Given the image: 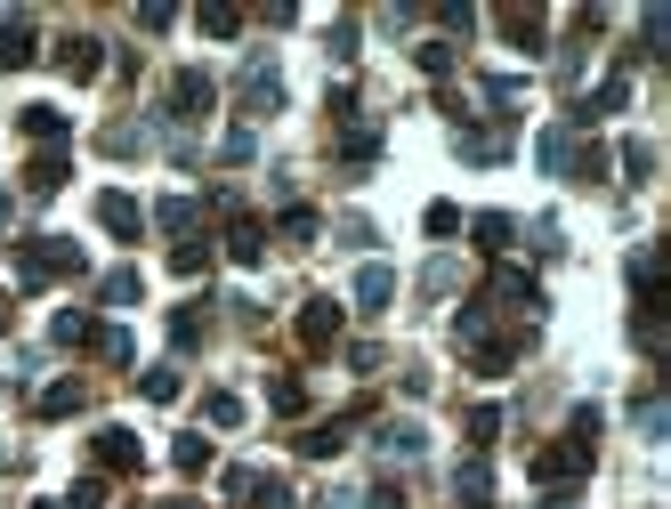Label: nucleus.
I'll use <instances>...</instances> for the list:
<instances>
[{"label": "nucleus", "mask_w": 671, "mask_h": 509, "mask_svg": "<svg viewBox=\"0 0 671 509\" xmlns=\"http://www.w3.org/2000/svg\"><path fill=\"white\" fill-rule=\"evenodd\" d=\"M90 259H81V242L73 235H33V242H16V292H49L57 275H81Z\"/></svg>", "instance_id": "f257e3e1"}, {"label": "nucleus", "mask_w": 671, "mask_h": 509, "mask_svg": "<svg viewBox=\"0 0 671 509\" xmlns=\"http://www.w3.org/2000/svg\"><path fill=\"white\" fill-rule=\"evenodd\" d=\"M235 97H243V130H251V121H268V114L283 106V66H275V57H251Z\"/></svg>", "instance_id": "f03ea898"}, {"label": "nucleus", "mask_w": 671, "mask_h": 509, "mask_svg": "<svg viewBox=\"0 0 671 509\" xmlns=\"http://www.w3.org/2000/svg\"><path fill=\"white\" fill-rule=\"evenodd\" d=\"M211 106H219V81L202 73V66H187V73H170V114H162V121H170V130H187V121H202V114H211Z\"/></svg>", "instance_id": "7ed1b4c3"}, {"label": "nucleus", "mask_w": 671, "mask_h": 509, "mask_svg": "<svg viewBox=\"0 0 671 509\" xmlns=\"http://www.w3.org/2000/svg\"><path fill=\"white\" fill-rule=\"evenodd\" d=\"M90 453H97V470H106V477H138V470H146V453H138L130 429H97Z\"/></svg>", "instance_id": "20e7f679"}, {"label": "nucleus", "mask_w": 671, "mask_h": 509, "mask_svg": "<svg viewBox=\"0 0 671 509\" xmlns=\"http://www.w3.org/2000/svg\"><path fill=\"white\" fill-rule=\"evenodd\" d=\"M623 106H632V81H623V73H607V81H599L591 97H575V114H566V121H575V130H591V121L623 114Z\"/></svg>", "instance_id": "39448f33"}, {"label": "nucleus", "mask_w": 671, "mask_h": 509, "mask_svg": "<svg viewBox=\"0 0 671 509\" xmlns=\"http://www.w3.org/2000/svg\"><path fill=\"white\" fill-rule=\"evenodd\" d=\"M292 332H299V348H308V356H323V348L340 340V299H308Z\"/></svg>", "instance_id": "423d86ee"}, {"label": "nucleus", "mask_w": 671, "mask_h": 509, "mask_svg": "<svg viewBox=\"0 0 671 509\" xmlns=\"http://www.w3.org/2000/svg\"><path fill=\"white\" fill-rule=\"evenodd\" d=\"M97 66H106V40H90V33L57 40V73H66V81H97Z\"/></svg>", "instance_id": "0eeeda50"}, {"label": "nucleus", "mask_w": 671, "mask_h": 509, "mask_svg": "<svg viewBox=\"0 0 671 509\" xmlns=\"http://www.w3.org/2000/svg\"><path fill=\"white\" fill-rule=\"evenodd\" d=\"M66 178H73V162H66V146H40V154L25 162V194H33V202H49L57 187H66Z\"/></svg>", "instance_id": "6e6552de"}, {"label": "nucleus", "mask_w": 671, "mask_h": 509, "mask_svg": "<svg viewBox=\"0 0 671 509\" xmlns=\"http://www.w3.org/2000/svg\"><path fill=\"white\" fill-rule=\"evenodd\" d=\"M97 227H106L114 242H138L146 235V211H138L130 194H97Z\"/></svg>", "instance_id": "1a4fd4ad"}, {"label": "nucleus", "mask_w": 671, "mask_h": 509, "mask_svg": "<svg viewBox=\"0 0 671 509\" xmlns=\"http://www.w3.org/2000/svg\"><path fill=\"white\" fill-rule=\"evenodd\" d=\"M380 461H421L429 453V429H421V421H380Z\"/></svg>", "instance_id": "9d476101"}, {"label": "nucleus", "mask_w": 671, "mask_h": 509, "mask_svg": "<svg viewBox=\"0 0 671 509\" xmlns=\"http://www.w3.org/2000/svg\"><path fill=\"white\" fill-rule=\"evenodd\" d=\"M356 421H364V404H356V413H332V421H316V429L299 437V453H308V461H332L340 445H349V429H356Z\"/></svg>", "instance_id": "9b49d317"}, {"label": "nucleus", "mask_w": 671, "mask_h": 509, "mask_svg": "<svg viewBox=\"0 0 671 509\" xmlns=\"http://www.w3.org/2000/svg\"><path fill=\"white\" fill-rule=\"evenodd\" d=\"M389 299H397V268H380V259H364V268H356V308H364V316H380V308H389Z\"/></svg>", "instance_id": "f8f14e48"}, {"label": "nucleus", "mask_w": 671, "mask_h": 509, "mask_svg": "<svg viewBox=\"0 0 671 509\" xmlns=\"http://www.w3.org/2000/svg\"><path fill=\"white\" fill-rule=\"evenodd\" d=\"M33 57H40V40H33V16H0V66H33Z\"/></svg>", "instance_id": "ddd939ff"}, {"label": "nucleus", "mask_w": 671, "mask_h": 509, "mask_svg": "<svg viewBox=\"0 0 671 509\" xmlns=\"http://www.w3.org/2000/svg\"><path fill=\"white\" fill-rule=\"evenodd\" d=\"M16 130H25L33 146H66V130H73V121L57 114V106H25V114H16Z\"/></svg>", "instance_id": "4468645a"}, {"label": "nucleus", "mask_w": 671, "mask_h": 509, "mask_svg": "<svg viewBox=\"0 0 671 509\" xmlns=\"http://www.w3.org/2000/svg\"><path fill=\"white\" fill-rule=\"evenodd\" d=\"M227 259H235V268H259V259H268V227H259V218H235V227H227Z\"/></svg>", "instance_id": "2eb2a0df"}, {"label": "nucleus", "mask_w": 671, "mask_h": 509, "mask_svg": "<svg viewBox=\"0 0 671 509\" xmlns=\"http://www.w3.org/2000/svg\"><path fill=\"white\" fill-rule=\"evenodd\" d=\"M81 404H90V389H81V380H49V389H40V421H73Z\"/></svg>", "instance_id": "dca6fc26"}, {"label": "nucleus", "mask_w": 671, "mask_h": 509, "mask_svg": "<svg viewBox=\"0 0 671 509\" xmlns=\"http://www.w3.org/2000/svg\"><path fill=\"white\" fill-rule=\"evenodd\" d=\"M494 299H510V308H542V283L526 268H494Z\"/></svg>", "instance_id": "f3484780"}, {"label": "nucleus", "mask_w": 671, "mask_h": 509, "mask_svg": "<svg viewBox=\"0 0 671 509\" xmlns=\"http://www.w3.org/2000/svg\"><path fill=\"white\" fill-rule=\"evenodd\" d=\"M380 154V121H340V162H373Z\"/></svg>", "instance_id": "a211bd4d"}, {"label": "nucleus", "mask_w": 671, "mask_h": 509, "mask_svg": "<svg viewBox=\"0 0 671 509\" xmlns=\"http://www.w3.org/2000/svg\"><path fill=\"white\" fill-rule=\"evenodd\" d=\"M202 332H211V299H195V308L170 316V348H202Z\"/></svg>", "instance_id": "6ab92c4d"}, {"label": "nucleus", "mask_w": 671, "mask_h": 509, "mask_svg": "<svg viewBox=\"0 0 671 509\" xmlns=\"http://www.w3.org/2000/svg\"><path fill=\"white\" fill-rule=\"evenodd\" d=\"M195 218H202V202H195V194H170V202H154V227H170V235H195Z\"/></svg>", "instance_id": "aec40b11"}, {"label": "nucleus", "mask_w": 671, "mask_h": 509, "mask_svg": "<svg viewBox=\"0 0 671 509\" xmlns=\"http://www.w3.org/2000/svg\"><path fill=\"white\" fill-rule=\"evenodd\" d=\"M470 235H478V251H485V259H502V251H510V235H518V227H510V218H502V211H485V218H470Z\"/></svg>", "instance_id": "412c9836"}, {"label": "nucleus", "mask_w": 671, "mask_h": 509, "mask_svg": "<svg viewBox=\"0 0 671 509\" xmlns=\"http://www.w3.org/2000/svg\"><path fill=\"white\" fill-rule=\"evenodd\" d=\"M502 33H510L526 57H542V16L534 9H502Z\"/></svg>", "instance_id": "4be33fe9"}, {"label": "nucleus", "mask_w": 671, "mask_h": 509, "mask_svg": "<svg viewBox=\"0 0 671 509\" xmlns=\"http://www.w3.org/2000/svg\"><path fill=\"white\" fill-rule=\"evenodd\" d=\"M510 154V130H461V162H502Z\"/></svg>", "instance_id": "5701e85b"}, {"label": "nucleus", "mask_w": 671, "mask_h": 509, "mask_svg": "<svg viewBox=\"0 0 671 509\" xmlns=\"http://www.w3.org/2000/svg\"><path fill=\"white\" fill-rule=\"evenodd\" d=\"M138 292H146V283H138V268H114L106 283H97V299H106V308H138Z\"/></svg>", "instance_id": "b1692460"}, {"label": "nucleus", "mask_w": 671, "mask_h": 509, "mask_svg": "<svg viewBox=\"0 0 671 509\" xmlns=\"http://www.w3.org/2000/svg\"><path fill=\"white\" fill-rule=\"evenodd\" d=\"M454 494H461V501H485V494H494V470H485V461L470 453V461L454 470Z\"/></svg>", "instance_id": "393cba45"}, {"label": "nucleus", "mask_w": 671, "mask_h": 509, "mask_svg": "<svg viewBox=\"0 0 671 509\" xmlns=\"http://www.w3.org/2000/svg\"><path fill=\"white\" fill-rule=\"evenodd\" d=\"M170 461H178V477H202V470H211V437H178Z\"/></svg>", "instance_id": "a878e982"}, {"label": "nucleus", "mask_w": 671, "mask_h": 509, "mask_svg": "<svg viewBox=\"0 0 671 509\" xmlns=\"http://www.w3.org/2000/svg\"><path fill=\"white\" fill-rule=\"evenodd\" d=\"M623 178H632V187L656 178V146H647V138H623Z\"/></svg>", "instance_id": "bb28decb"}, {"label": "nucleus", "mask_w": 671, "mask_h": 509, "mask_svg": "<svg viewBox=\"0 0 671 509\" xmlns=\"http://www.w3.org/2000/svg\"><path fill=\"white\" fill-rule=\"evenodd\" d=\"M202 268H211V242H202V235L170 242V275H202Z\"/></svg>", "instance_id": "cd10ccee"}, {"label": "nucleus", "mask_w": 671, "mask_h": 509, "mask_svg": "<svg viewBox=\"0 0 671 509\" xmlns=\"http://www.w3.org/2000/svg\"><path fill=\"white\" fill-rule=\"evenodd\" d=\"M202 421H211V429H243V396L211 389V396H202Z\"/></svg>", "instance_id": "c85d7f7f"}, {"label": "nucleus", "mask_w": 671, "mask_h": 509, "mask_svg": "<svg viewBox=\"0 0 671 509\" xmlns=\"http://www.w3.org/2000/svg\"><path fill=\"white\" fill-rule=\"evenodd\" d=\"M195 25L211 33V40H235V33H243V9H227V0H211V9H202Z\"/></svg>", "instance_id": "c756f323"}, {"label": "nucleus", "mask_w": 671, "mask_h": 509, "mask_svg": "<svg viewBox=\"0 0 671 509\" xmlns=\"http://www.w3.org/2000/svg\"><path fill=\"white\" fill-rule=\"evenodd\" d=\"M566 178H575V187H599V178H607V146H582V154H566Z\"/></svg>", "instance_id": "7c9ffc66"}, {"label": "nucleus", "mask_w": 671, "mask_h": 509, "mask_svg": "<svg viewBox=\"0 0 671 509\" xmlns=\"http://www.w3.org/2000/svg\"><path fill=\"white\" fill-rule=\"evenodd\" d=\"M632 421H639V437H663V429H671V404H663L656 389H647V396L632 404Z\"/></svg>", "instance_id": "2f4dec72"}, {"label": "nucleus", "mask_w": 671, "mask_h": 509, "mask_svg": "<svg viewBox=\"0 0 671 509\" xmlns=\"http://www.w3.org/2000/svg\"><path fill=\"white\" fill-rule=\"evenodd\" d=\"M413 66L429 73V81H445V73H454V40H421V49H413Z\"/></svg>", "instance_id": "473e14b6"}, {"label": "nucleus", "mask_w": 671, "mask_h": 509, "mask_svg": "<svg viewBox=\"0 0 671 509\" xmlns=\"http://www.w3.org/2000/svg\"><path fill=\"white\" fill-rule=\"evenodd\" d=\"M90 340H97V323L81 316V308H66V316H57V348H90Z\"/></svg>", "instance_id": "72a5a7b5"}, {"label": "nucleus", "mask_w": 671, "mask_h": 509, "mask_svg": "<svg viewBox=\"0 0 671 509\" xmlns=\"http://www.w3.org/2000/svg\"><path fill=\"white\" fill-rule=\"evenodd\" d=\"M566 154H575V138H566V130H542V138H534V162H542V170H566Z\"/></svg>", "instance_id": "f704fd0d"}, {"label": "nucleus", "mask_w": 671, "mask_h": 509, "mask_svg": "<svg viewBox=\"0 0 671 509\" xmlns=\"http://www.w3.org/2000/svg\"><path fill=\"white\" fill-rule=\"evenodd\" d=\"M90 348H97V356H106V364H130V356H138V340H130V332H121V323H106V332H97V340H90Z\"/></svg>", "instance_id": "c9c22d12"}, {"label": "nucleus", "mask_w": 671, "mask_h": 509, "mask_svg": "<svg viewBox=\"0 0 671 509\" xmlns=\"http://www.w3.org/2000/svg\"><path fill=\"white\" fill-rule=\"evenodd\" d=\"M138 396H146V404H178V372H170V364H154V372L138 380Z\"/></svg>", "instance_id": "e433bc0d"}, {"label": "nucleus", "mask_w": 671, "mask_h": 509, "mask_svg": "<svg viewBox=\"0 0 671 509\" xmlns=\"http://www.w3.org/2000/svg\"><path fill=\"white\" fill-rule=\"evenodd\" d=\"M454 340H461V348H478V340H494V332H485V299H470V308L454 316Z\"/></svg>", "instance_id": "4c0bfd02"}, {"label": "nucleus", "mask_w": 671, "mask_h": 509, "mask_svg": "<svg viewBox=\"0 0 671 509\" xmlns=\"http://www.w3.org/2000/svg\"><path fill=\"white\" fill-rule=\"evenodd\" d=\"M283 242L308 251V242H316V211H299V202H292V211H283Z\"/></svg>", "instance_id": "58836bf2"}, {"label": "nucleus", "mask_w": 671, "mask_h": 509, "mask_svg": "<svg viewBox=\"0 0 671 509\" xmlns=\"http://www.w3.org/2000/svg\"><path fill=\"white\" fill-rule=\"evenodd\" d=\"M268 404H275V413H308V389H299V380H268Z\"/></svg>", "instance_id": "ea45409f"}, {"label": "nucleus", "mask_w": 671, "mask_h": 509, "mask_svg": "<svg viewBox=\"0 0 671 509\" xmlns=\"http://www.w3.org/2000/svg\"><path fill=\"white\" fill-rule=\"evenodd\" d=\"M502 437V404H470V445H494Z\"/></svg>", "instance_id": "a19ab883"}, {"label": "nucleus", "mask_w": 671, "mask_h": 509, "mask_svg": "<svg viewBox=\"0 0 671 509\" xmlns=\"http://www.w3.org/2000/svg\"><path fill=\"white\" fill-rule=\"evenodd\" d=\"M138 146H146V130H138V121H114V130H106V154H138Z\"/></svg>", "instance_id": "79ce46f5"}, {"label": "nucleus", "mask_w": 671, "mask_h": 509, "mask_svg": "<svg viewBox=\"0 0 671 509\" xmlns=\"http://www.w3.org/2000/svg\"><path fill=\"white\" fill-rule=\"evenodd\" d=\"M421 227H429V235H461V211H454V202H429V218H421Z\"/></svg>", "instance_id": "37998d69"}, {"label": "nucleus", "mask_w": 671, "mask_h": 509, "mask_svg": "<svg viewBox=\"0 0 671 509\" xmlns=\"http://www.w3.org/2000/svg\"><path fill=\"white\" fill-rule=\"evenodd\" d=\"M219 154H227V162H251L259 138H251V130H227V138H219Z\"/></svg>", "instance_id": "c03bdc74"}, {"label": "nucleus", "mask_w": 671, "mask_h": 509, "mask_svg": "<svg viewBox=\"0 0 671 509\" xmlns=\"http://www.w3.org/2000/svg\"><path fill=\"white\" fill-rule=\"evenodd\" d=\"M251 485H259V470H227V477H219V494H227V501H251Z\"/></svg>", "instance_id": "a18cd8bd"}, {"label": "nucleus", "mask_w": 671, "mask_h": 509, "mask_svg": "<svg viewBox=\"0 0 671 509\" xmlns=\"http://www.w3.org/2000/svg\"><path fill=\"white\" fill-rule=\"evenodd\" d=\"M73 509H106V477H81L73 485Z\"/></svg>", "instance_id": "49530a36"}, {"label": "nucleus", "mask_w": 671, "mask_h": 509, "mask_svg": "<svg viewBox=\"0 0 671 509\" xmlns=\"http://www.w3.org/2000/svg\"><path fill=\"white\" fill-rule=\"evenodd\" d=\"M323 509H364V494H332V501H323Z\"/></svg>", "instance_id": "de8ad7c7"}, {"label": "nucleus", "mask_w": 671, "mask_h": 509, "mask_svg": "<svg viewBox=\"0 0 671 509\" xmlns=\"http://www.w3.org/2000/svg\"><path fill=\"white\" fill-rule=\"evenodd\" d=\"M9 211H16V202H9V187H0V227H9Z\"/></svg>", "instance_id": "09e8293b"}, {"label": "nucleus", "mask_w": 671, "mask_h": 509, "mask_svg": "<svg viewBox=\"0 0 671 509\" xmlns=\"http://www.w3.org/2000/svg\"><path fill=\"white\" fill-rule=\"evenodd\" d=\"M154 509H195V501H154Z\"/></svg>", "instance_id": "8fccbe9b"}, {"label": "nucleus", "mask_w": 671, "mask_h": 509, "mask_svg": "<svg viewBox=\"0 0 671 509\" xmlns=\"http://www.w3.org/2000/svg\"><path fill=\"white\" fill-rule=\"evenodd\" d=\"M0 332H9V299H0Z\"/></svg>", "instance_id": "3c124183"}, {"label": "nucleus", "mask_w": 671, "mask_h": 509, "mask_svg": "<svg viewBox=\"0 0 671 509\" xmlns=\"http://www.w3.org/2000/svg\"><path fill=\"white\" fill-rule=\"evenodd\" d=\"M33 509H66V501H33Z\"/></svg>", "instance_id": "603ef678"}]
</instances>
